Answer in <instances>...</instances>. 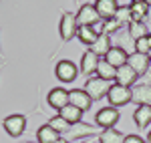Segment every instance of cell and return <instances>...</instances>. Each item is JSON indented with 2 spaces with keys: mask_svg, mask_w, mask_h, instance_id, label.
<instances>
[{
  "mask_svg": "<svg viewBox=\"0 0 151 143\" xmlns=\"http://www.w3.org/2000/svg\"><path fill=\"white\" fill-rule=\"evenodd\" d=\"M115 83L123 85V87H135V85L139 83V75L133 71L129 65H123V67H119L117 69V77H115Z\"/></svg>",
  "mask_w": 151,
  "mask_h": 143,
  "instance_id": "5bb4252c",
  "label": "cell"
},
{
  "mask_svg": "<svg viewBox=\"0 0 151 143\" xmlns=\"http://www.w3.org/2000/svg\"><path fill=\"white\" fill-rule=\"evenodd\" d=\"M111 47H113V40H111V36L107 34V32H103V34L97 36V40L93 42V47H91V50H93L97 57H101L103 59L105 55L111 50Z\"/></svg>",
  "mask_w": 151,
  "mask_h": 143,
  "instance_id": "ac0fdd59",
  "label": "cell"
},
{
  "mask_svg": "<svg viewBox=\"0 0 151 143\" xmlns=\"http://www.w3.org/2000/svg\"><path fill=\"white\" fill-rule=\"evenodd\" d=\"M26 125H28V119H26V115H22V113H12V115H6L4 121H2L4 131L8 133L10 137H14V139H18V137H22V135H24Z\"/></svg>",
  "mask_w": 151,
  "mask_h": 143,
  "instance_id": "277c9868",
  "label": "cell"
},
{
  "mask_svg": "<svg viewBox=\"0 0 151 143\" xmlns=\"http://www.w3.org/2000/svg\"><path fill=\"white\" fill-rule=\"evenodd\" d=\"M133 121H135V127L139 129H151V107L147 105H141L133 111Z\"/></svg>",
  "mask_w": 151,
  "mask_h": 143,
  "instance_id": "2e32d148",
  "label": "cell"
},
{
  "mask_svg": "<svg viewBox=\"0 0 151 143\" xmlns=\"http://www.w3.org/2000/svg\"><path fill=\"white\" fill-rule=\"evenodd\" d=\"M107 99H109V105L111 107H117V109L125 107V105L131 103V89L129 87H123V85H119V83H113L111 89H109Z\"/></svg>",
  "mask_w": 151,
  "mask_h": 143,
  "instance_id": "52a82bcc",
  "label": "cell"
},
{
  "mask_svg": "<svg viewBox=\"0 0 151 143\" xmlns=\"http://www.w3.org/2000/svg\"><path fill=\"white\" fill-rule=\"evenodd\" d=\"M115 18L123 24V26H129V24L133 22V20H131V10H129V6H119Z\"/></svg>",
  "mask_w": 151,
  "mask_h": 143,
  "instance_id": "4316f807",
  "label": "cell"
},
{
  "mask_svg": "<svg viewBox=\"0 0 151 143\" xmlns=\"http://www.w3.org/2000/svg\"><path fill=\"white\" fill-rule=\"evenodd\" d=\"M127 65L133 69V71L139 75V79L145 75V73L151 69V60L147 55H141V52H129V59H127Z\"/></svg>",
  "mask_w": 151,
  "mask_h": 143,
  "instance_id": "4fadbf2b",
  "label": "cell"
},
{
  "mask_svg": "<svg viewBox=\"0 0 151 143\" xmlns=\"http://www.w3.org/2000/svg\"><path fill=\"white\" fill-rule=\"evenodd\" d=\"M141 83H147V85H151V69H149L147 73H145L143 77H141Z\"/></svg>",
  "mask_w": 151,
  "mask_h": 143,
  "instance_id": "f546056e",
  "label": "cell"
},
{
  "mask_svg": "<svg viewBox=\"0 0 151 143\" xmlns=\"http://www.w3.org/2000/svg\"><path fill=\"white\" fill-rule=\"evenodd\" d=\"M97 77H101L105 81H111V83H115V77H117V69L109 63V60L101 59L99 60V65H97V73H95Z\"/></svg>",
  "mask_w": 151,
  "mask_h": 143,
  "instance_id": "44dd1931",
  "label": "cell"
},
{
  "mask_svg": "<svg viewBox=\"0 0 151 143\" xmlns=\"http://www.w3.org/2000/svg\"><path fill=\"white\" fill-rule=\"evenodd\" d=\"M145 4H147V6H149V8H151V0H145Z\"/></svg>",
  "mask_w": 151,
  "mask_h": 143,
  "instance_id": "e575fe53",
  "label": "cell"
},
{
  "mask_svg": "<svg viewBox=\"0 0 151 143\" xmlns=\"http://www.w3.org/2000/svg\"><path fill=\"white\" fill-rule=\"evenodd\" d=\"M147 38H149V45H151V30H149V34H147Z\"/></svg>",
  "mask_w": 151,
  "mask_h": 143,
  "instance_id": "d590c367",
  "label": "cell"
},
{
  "mask_svg": "<svg viewBox=\"0 0 151 143\" xmlns=\"http://www.w3.org/2000/svg\"><path fill=\"white\" fill-rule=\"evenodd\" d=\"M119 119H121L119 109L111 107V105L101 107L95 113V125H97L99 129H111V127H115L117 123H119Z\"/></svg>",
  "mask_w": 151,
  "mask_h": 143,
  "instance_id": "5b68a950",
  "label": "cell"
},
{
  "mask_svg": "<svg viewBox=\"0 0 151 143\" xmlns=\"http://www.w3.org/2000/svg\"><path fill=\"white\" fill-rule=\"evenodd\" d=\"M47 125H50V127H52L58 135H65V133L70 129V123H69V121H65L60 115H58V113L55 115V117H50V119L47 121Z\"/></svg>",
  "mask_w": 151,
  "mask_h": 143,
  "instance_id": "484cf974",
  "label": "cell"
},
{
  "mask_svg": "<svg viewBox=\"0 0 151 143\" xmlns=\"http://www.w3.org/2000/svg\"><path fill=\"white\" fill-rule=\"evenodd\" d=\"M133 47H135V52H141V55H149V50H151V45H149V38L147 36L137 38L133 42Z\"/></svg>",
  "mask_w": 151,
  "mask_h": 143,
  "instance_id": "83f0119b",
  "label": "cell"
},
{
  "mask_svg": "<svg viewBox=\"0 0 151 143\" xmlns=\"http://www.w3.org/2000/svg\"><path fill=\"white\" fill-rule=\"evenodd\" d=\"M99 143H125V133H121L119 129L111 127V129H101L99 133Z\"/></svg>",
  "mask_w": 151,
  "mask_h": 143,
  "instance_id": "ffe728a7",
  "label": "cell"
},
{
  "mask_svg": "<svg viewBox=\"0 0 151 143\" xmlns=\"http://www.w3.org/2000/svg\"><path fill=\"white\" fill-rule=\"evenodd\" d=\"M58 115H60L65 121H69L70 125H75V123L83 121V111H81V109H77V107H73L70 103L65 109H60V111H58Z\"/></svg>",
  "mask_w": 151,
  "mask_h": 143,
  "instance_id": "603a6c76",
  "label": "cell"
},
{
  "mask_svg": "<svg viewBox=\"0 0 151 143\" xmlns=\"http://www.w3.org/2000/svg\"><path fill=\"white\" fill-rule=\"evenodd\" d=\"M125 143H147V139H143L137 133H129V135H125Z\"/></svg>",
  "mask_w": 151,
  "mask_h": 143,
  "instance_id": "f1b7e54d",
  "label": "cell"
},
{
  "mask_svg": "<svg viewBox=\"0 0 151 143\" xmlns=\"http://www.w3.org/2000/svg\"><path fill=\"white\" fill-rule=\"evenodd\" d=\"M105 60H109L115 69H119V67H123V65H127V59H129V52L127 48H121V47H111V50L107 52L103 57Z\"/></svg>",
  "mask_w": 151,
  "mask_h": 143,
  "instance_id": "e0dca14e",
  "label": "cell"
},
{
  "mask_svg": "<svg viewBox=\"0 0 151 143\" xmlns=\"http://www.w3.org/2000/svg\"><path fill=\"white\" fill-rule=\"evenodd\" d=\"M147 57H149V60H151V50H149V55H147Z\"/></svg>",
  "mask_w": 151,
  "mask_h": 143,
  "instance_id": "f35d334b",
  "label": "cell"
},
{
  "mask_svg": "<svg viewBox=\"0 0 151 143\" xmlns=\"http://www.w3.org/2000/svg\"><path fill=\"white\" fill-rule=\"evenodd\" d=\"M147 143H151V129L147 131Z\"/></svg>",
  "mask_w": 151,
  "mask_h": 143,
  "instance_id": "836d02e7",
  "label": "cell"
},
{
  "mask_svg": "<svg viewBox=\"0 0 151 143\" xmlns=\"http://www.w3.org/2000/svg\"><path fill=\"white\" fill-rule=\"evenodd\" d=\"M0 30H2V28H0ZM0 60H2V63L6 60V55H4V50H2V45H0Z\"/></svg>",
  "mask_w": 151,
  "mask_h": 143,
  "instance_id": "1f68e13d",
  "label": "cell"
},
{
  "mask_svg": "<svg viewBox=\"0 0 151 143\" xmlns=\"http://www.w3.org/2000/svg\"><path fill=\"white\" fill-rule=\"evenodd\" d=\"M129 10H131V20L133 22H145V18L149 14V6L145 4V0H141V2H131Z\"/></svg>",
  "mask_w": 151,
  "mask_h": 143,
  "instance_id": "d6986e66",
  "label": "cell"
},
{
  "mask_svg": "<svg viewBox=\"0 0 151 143\" xmlns=\"http://www.w3.org/2000/svg\"><path fill=\"white\" fill-rule=\"evenodd\" d=\"M99 133L101 129L93 125V123H85V121H79V123H75V125H70V129L63 137L67 139L69 143H83L87 141V139H93V137H99Z\"/></svg>",
  "mask_w": 151,
  "mask_h": 143,
  "instance_id": "6da1fadb",
  "label": "cell"
},
{
  "mask_svg": "<svg viewBox=\"0 0 151 143\" xmlns=\"http://www.w3.org/2000/svg\"><path fill=\"white\" fill-rule=\"evenodd\" d=\"M131 2H141V0H131Z\"/></svg>",
  "mask_w": 151,
  "mask_h": 143,
  "instance_id": "ab89813d",
  "label": "cell"
},
{
  "mask_svg": "<svg viewBox=\"0 0 151 143\" xmlns=\"http://www.w3.org/2000/svg\"><path fill=\"white\" fill-rule=\"evenodd\" d=\"M75 14H77V20H79L81 26H95L97 22H101V18H99V14H97V10H95V6L91 2L81 4Z\"/></svg>",
  "mask_w": 151,
  "mask_h": 143,
  "instance_id": "ba28073f",
  "label": "cell"
},
{
  "mask_svg": "<svg viewBox=\"0 0 151 143\" xmlns=\"http://www.w3.org/2000/svg\"><path fill=\"white\" fill-rule=\"evenodd\" d=\"M131 103H135L137 107L141 105L151 107V85L139 81L135 87H131Z\"/></svg>",
  "mask_w": 151,
  "mask_h": 143,
  "instance_id": "30bf717a",
  "label": "cell"
},
{
  "mask_svg": "<svg viewBox=\"0 0 151 143\" xmlns=\"http://www.w3.org/2000/svg\"><path fill=\"white\" fill-rule=\"evenodd\" d=\"M97 32L93 30V26H79V32H77V38L81 40L85 47H93V42L97 40Z\"/></svg>",
  "mask_w": 151,
  "mask_h": 143,
  "instance_id": "cb8c5ba5",
  "label": "cell"
},
{
  "mask_svg": "<svg viewBox=\"0 0 151 143\" xmlns=\"http://www.w3.org/2000/svg\"><path fill=\"white\" fill-rule=\"evenodd\" d=\"M99 60H101V57H97L91 48H87V50L83 52V57H81V67H79V71H81L83 75H87V77H91V75L97 73Z\"/></svg>",
  "mask_w": 151,
  "mask_h": 143,
  "instance_id": "9a60e30c",
  "label": "cell"
},
{
  "mask_svg": "<svg viewBox=\"0 0 151 143\" xmlns=\"http://www.w3.org/2000/svg\"><path fill=\"white\" fill-rule=\"evenodd\" d=\"M127 30H129V36H131L133 42H135L137 38H141V36L149 34V28H147V24H145V22H131L127 26Z\"/></svg>",
  "mask_w": 151,
  "mask_h": 143,
  "instance_id": "d4e9b609",
  "label": "cell"
},
{
  "mask_svg": "<svg viewBox=\"0 0 151 143\" xmlns=\"http://www.w3.org/2000/svg\"><path fill=\"white\" fill-rule=\"evenodd\" d=\"M79 67L69 59H63L57 63V67H55V77H57L60 83H73V81H77L79 79Z\"/></svg>",
  "mask_w": 151,
  "mask_h": 143,
  "instance_id": "8992f818",
  "label": "cell"
},
{
  "mask_svg": "<svg viewBox=\"0 0 151 143\" xmlns=\"http://www.w3.org/2000/svg\"><path fill=\"white\" fill-rule=\"evenodd\" d=\"M55 143H69V141H67V139H65V137L60 135V137H58V139H57V141H55Z\"/></svg>",
  "mask_w": 151,
  "mask_h": 143,
  "instance_id": "d6a6232c",
  "label": "cell"
},
{
  "mask_svg": "<svg viewBox=\"0 0 151 143\" xmlns=\"http://www.w3.org/2000/svg\"><path fill=\"white\" fill-rule=\"evenodd\" d=\"M18 143H36V141H18Z\"/></svg>",
  "mask_w": 151,
  "mask_h": 143,
  "instance_id": "8d00e7d4",
  "label": "cell"
},
{
  "mask_svg": "<svg viewBox=\"0 0 151 143\" xmlns=\"http://www.w3.org/2000/svg\"><path fill=\"white\" fill-rule=\"evenodd\" d=\"M111 81H105L101 77H97V75H91L87 81H85V91L89 93V97L93 99V101H101L105 97L109 95V89H111Z\"/></svg>",
  "mask_w": 151,
  "mask_h": 143,
  "instance_id": "3957f363",
  "label": "cell"
},
{
  "mask_svg": "<svg viewBox=\"0 0 151 143\" xmlns=\"http://www.w3.org/2000/svg\"><path fill=\"white\" fill-rule=\"evenodd\" d=\"M93 6H95V10H97V14H99L101 20H111V18H115L117 10H119V2H117V0H95Z\"/></svg>",
  "mask_w": 151,
  "mask_h": 143,
  "instance_id": "7c38bea8",
  "label": "cell"
},
{
  "mask_svg": "<svg viewBox=\"0 0 151 143\" xmlns=\"http://www.w3.org/2000/svg\"><path fill=\"white\" fill-rule=\"evenodd\" d=\"M58 137H60V135H58L50 125H47V123L40 125L38 131H36V143H55Z\"/></svg>",
  "mask_w": 151,
  "mask_h": 143,
  "instance_id": "7402d4cb",
  "label": "cell"
},
{
  "mask_svg": "<svg viewBox=\"0 0 151 143\" xmlns=\"http://www.w3.org/2000/svg\"><path fill=\"white\" fill-rule=\"evenodd\" d=\"M83 143H93V139H87V141H83Z\"/></svg>",
  "mask_w": 151,
  "mask_h": 143,
  "instance_id": "74e56055",
  "label": "cell"
},
{
  "mask_svg": "<svg viewBox=\"0 0 151 143\" xmlns=\"http://www.w3.org/2000/svg\"><path fill=\"white\" fill-rule=\"evenodd\" d=\"M79 20H77V14L70 10H63L60 14V20H58V36H60V40H63V45H67L70 42L77 32H79Z\"/></svg>",
  "mask_w": 151,
  "mask_h": 143,
  "instance_id": "7a4b0ae2",
  "label": "cell"
},
{
  "mask_svg": "<svg viewBox=\"0 0 151 143\" xmlns=\"http://www.w3.org/2000/svg\"><path fill=\"white\" fill-rule=\"evenodd\" d=\"M69 103L73 105V107L81 109L83 113H87L89 109L93 107V99L89 97V93L85 91V89H70L69 91Z\"/></svg>",
  "mask_w": 151,
  "mask_h": 143,
  "instance_id": "9c48e42d",
  "label": "cell"
},
{
  "mask_svg": "<svg viewBox=\"0 0 151 143\" xmlns=\"http://www.w3.org/2000/svg\"><path fill=\"white\" fill-rule=\"evenodd\" d=\"M145 24H147V28L151 30V8H149V14H147V18H145Z\"/></svg>",
  "mask_w": 151,
  "mask_h": 143,
  "instance_id": "4dcf8cb0",
  "label": "cell"
},
{
  "mask_svg": "<svg viewBox=\"0 0 151 143\" xmlns=\"http://www.w3.org/2000/svg\"><path fill=\"white\" fill-rule=\"evenodd\" d=\"M73 2H77V0H73Z\"/></svg>",
  "mask_w": 151,
  "mask_h": 143,
  "instance_id": "60d3db41",
  "label": "cell"
},
{
  "mask_svg": "<svg viewBox=\"0 0 151 143\" xmlns=\"http://www.w3.org/2000/svg\"><path fill=\"white\" fill-rule=\"evenodd\" d=\"M47 103L50 109H55V111H60V109H65L69 105V91L67 89H63V87H55V89H50L47 95Z\"/></svg>",
  "mask_w": 151,
  "mask_h": 143,
  "instance_id": "8fae6325",
  "label": "cell"
}]
</instances>
